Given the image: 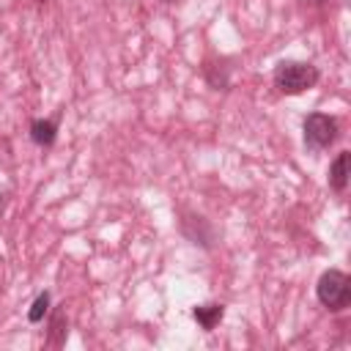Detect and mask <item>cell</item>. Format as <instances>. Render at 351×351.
I'll return each mask as SVG.
<instances>
[{"mask_svg": "<svg viewBox=\"0 0 351 351\" xmlns=\"http://www.w3.org/2000/svg\"><path fill=\"white\" fill-rule=\"evenodd\" d=\"M274 88L285 96H299L310 88H315V82L321 80V71L307 63V60H282L274 66Z\"/></svg>", "mask_w": 351, "mask_h": 351, "instance_id": "cell-1", "label": "cell"}, {"mask_svg": "<svg viewBox=\"0 0 351 351\" xmlns=\"http://www.w3.org/2000/svg\"><path fill=\"white\" fill-rule=\"evenodd\" d=\"M315 296L329 313H343L351 304V277L340 269H326L315 282Z\"/></svg>", "mask_w": 351, "mask_h": 351, "instance_id": "cell-2", "label": "cell"}, {"mask_svg": "<svg viewBox=\"0 0 351 351\" xmlns=\"http://www.w3.org/2000/svg\"><path fill=\"white\" fill-rule=\"evenodd\" d=\"M337 134H340V123L329 112H310L302 123V137L310 151H326L329 145H335Z\"/></svg>", "mask_w": 351, "mask_h": 351, "instance_id": "cell-3", "label": "cell"}, {"mask_svg": "<svg viewBox=\"0 0 351 351\" xmlns=\"http://www.w3.org/2000/svg\"><path fill=\"white\" fill-rule=\"evenodd\" d=\"M181 233H184L192 244H200V247H206V250H211V244H214V228L208 225L206 217L186 214V217L181 219Z\"/></svg>", "mask_w": 351, "mask_h": 351, "instance_id": "cell-4", "label": "cell"}, {"mask_svg": "<svg viewBox=\"0 0 351 351\" xmlns=\"http://www.w3.org/2000/svg\"><path fill=\"white\" fill-rule=\"evenodd\" d=\"M351 178V151H340L329 165V186L335 192H346Z\"/></svg>", "mask_w": 351, "mask_h": 351, "instance_id": "cell-5", "label": "cell"}, {"mask_svg": "<svg viewBox=\"0 0 351 351\" xmlns=\"http://www.w3.org/2000/svg\"><path fill=\"white\" fill-rule=\"evenodd\" d=\"M30 140L38 148H52L58 140V118H36L30 123Z\"/></svg>", "mask_w": 351, "mask_h": 351, "instance_id": "cell-6", "label": "cell"}, {"mask_svg": "<svg viewBox=\"0 0 351 351\" xmlns=\"http://www.w3.org/2000/svg\"><path fill=\"white\" fill-rule=\"evenodd\" d=\"M222 315H225V307L219 304V302H206V304H197L195 310H192V318L200 324V329H206V332H211L219 321H222Z\"/></svg>", "mask_w": 351, "mask_h": 351, "instance_id": "cell-7", "label": "cell"}, {"mask_svg": "<svg viewBox=\"0 0 351 351\" xmlns=\"http://www.w3.org/2000/svg\"><path fill=\"white\" fill-rule=\"evenodd\" d=\"M203 77H206V82L214 90H228V85H230V66L225 60L222 63H206L203 66Z\"/></svg>", "mask_w": 351, "mask_h": 351, "instance_id": "cell-8", "label": "cell"}, {"mask_svg": "<svg viewBox=\"0 0 351 351\" xmlns=\"http://www.w3.org/2000/svg\"><path fill=\"white\" fill-rule=\"evenodd\" d=\"M69 337V321H66V310H55L49 318V332H47V343L60 348Z\"/></svg>", "mask_w": 351, "mask_h": 351, "instance_id": "cell-9", "label": "cell"}, {"mask_svg": "<svg viewBox=\"0 0 351 351\" xmlns=\"http://www.w3.org/2000/svg\"><path fill=\"white\" fill-rule=\"evenodd\" d=\"M49 304H52L49 291H41V293L33 299L30 310H27V321H30V324H41V321H44V315L49 313Z\"/></svg>", "mask_w": 351, "mask_h": 351, "instance_id": "cell-10", "label": "cell"}, {"mask_svg": "<svg viewBox=\"0 0 351 351\" xmlns=\"http://www.w3.org/2000/svg\"><path fill=\"white\" fill-rule=\"evenodd\" d=\"M302 3H310V5H324V3H329V0H302Z\"/></svg>", "mask_w": 351, "mask_h": 351, "instance_id": "cell-11", "label": "cell"}, {"mask_svg": "<svg viewBox=\"0 0 351 351\" xmlns=\"http://www.w3.org/2000/svg\"><path fill=\"white\" fill-rule=\"evenodd\" d=\"M3 206H5V195L0 192V211H3Z\"/></svg>", "mask_w": 351, "mask_h": 351, "instance_id": "cell-12", "label": "cell"}, {"mask_svg": "<svg viewBox=\"0 0 351 351\" xmlns=\"http://www.w3.org/2000/svg\"><path fill=\"white\" fill-rule=\"evenodd\" d=\"M159 3H176V0H159Z\"/></svg>", "mask_w": 351, "mask_h": 351, "instance_id": "cell-13", "label": "cell"}]
</instances>
